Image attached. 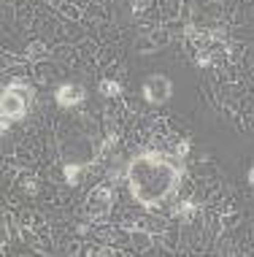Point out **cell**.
I'll return each instance as SVG.
<instances>
[{"mask_svg": "<svg viewBox=\"0 0 254 257\" xmlns=\"http://www.w3.org/2000/svg\"><path fill=\"white\" fill-rule=\"evenodd\" d=\"M184 182V160L176 155H162L154 149H143L127 160L125 184L135 203L143 208H162L178 195Z\"/></svg>", "mask_w": 254, "mask_h": 257, "instance_id": "1", "label": "cell"}, {"mask_svg": "<svg viewBox=\"0 0 254 257\" xmlns=\"http://www.w3.org/2000/svg\"><path fill=\"white\" fill-rule=\"evenodd\" d=\"M36 100V87H30L27 81H9L0 92V127L3 133L11 127V122H22L33 108Z\"/></svg>", "mask_w": 254, "mask_h": 257, "instance_id": "2", "label": "cell"}, {"mask_svg": "<svg viewBox=\"0 0 254 257\" xmlns=\"http://www.w3.org/2000/svg\"><path fill=\"white\" fill-rule=\"evenodd\" d=\"M116 203V195H114V190L108 184H100V187H95L92 192L87 195L84 200V214L89 219H106L108 214H111V208Z\"/></svg>", "mask_w": 254, "mask_h": 257, "instance_id": "3", "label": "cell"}, {"mask_svg": "<svg viewBox=\"0 0 254 257\" xmlns=\"http://www.w3.org/2000/svg\"><path fill=\"white\" fill-rule=\"evenodd\" d=\"M170 95H173V84H170L168 76L154 73V76H149V79L143 81V98L152 103V106H162V103H168Z\"/></svg>", "mask_w": 254, "mask_h": 257, "instance_id": "4", "label": "cell"}, {"mask_svg": "<svg viewBox=\"0 0 254 257\" xmlns=\"http://www.w3.org/2000/svg\"><path fill=\"white\" fill-rule=\"evenodd\" d=\"M54 100L63 108H76L87 100V89L81 84H63V87L54 89Z\"/></svg>", "mask_w": 254, "mask_h": 257, "instance_id": "5", "label": "cell"}, {"mask_svg": "<svg viewBox=\"0 0 254 257\" xmlns=\"http://www.w3.org/2000/svg\"><path fill=\"white\" fill-rule=\"evenodd\" d=\"M81 173H84V163H68L65 165V182L68 184H79Z\"/></svg>", "mask_w": 254, "mask_h": 257, "instance_id": "6", "label": "cell"}, {"mask_svg": "<svg viewBox=\"0 0 254 257\" xmlns=\"http://www.w3.org/2000/svg\"><path fill=\"white\" fill-rule=\"evenodd\" d=\"M100 95H106V98H116V95H122L119 81H114V79H103V81H100Z\"/></svg>", "mask_w": 254, "mask_h": 257, "instance_id": "7", "label": "cell"}, {"mask_svg": "<svg viewBox=\"0 0 254 257\" xmlns=\"http://www.w3.org/2000/svg\"><path fill=\"white\" fill-rule=\"evenodd\" d=\"M195 211H197V206L192 203V200H184V203H178V208H176V217H181V219H189Z\"/></svg>", "mask_w": 254, "mask_h": 257, "instance_id": "8", "label": "cell"}, {"mask_svg": "<svg viewBox=\"0 0 254 257\" xmlns=\"http://www.w3.org/2000/svg\"><path fill=\"white\" fill-rule=\"evenodd\" d=\"M189 149H192L189 138H181V141H178V147H176V152H173V155H176L178 160H187V155H189Z\"/></svg>", "mask_w": 254, "mask_h": 257, "instance_id": "9", "label": "cell"}, {"mask_svg": "<svg viewBox=\"0 0 254 257\" xmlns=\"http://www.w3.org/2000/svg\"><path fill=\"white\" fill-rule=\"evenodd\" d=\"M38 54L44 57V54H46V49H44V46H38V44H33V46H30V57H38Z\"/></svg>", "mask_w": 254, "mask_h": 257, "instance_id": "10", "label": "cell"}, {"mask_svg": "<svg viewBox=\"0 0 254 257\" xmlns=\"http://www.w3.org/2000/svg\"><path fill=\"white\" fill-rule=\"evenodd\" d=\"M249 184H254V165L249 168Z\"/></svg>", "mask_w": 254, "mask_h": 257, "instance_id": "11", "label": "cell"}]
</instances>
